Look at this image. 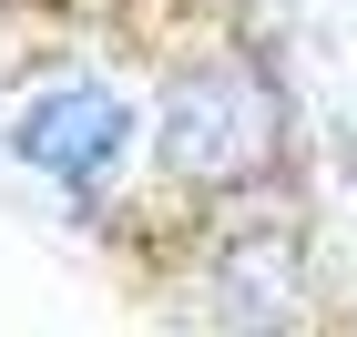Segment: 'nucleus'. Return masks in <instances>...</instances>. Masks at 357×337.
<instances>
[{"label": "nucleus", "instance_id": "1", "mask_svg": "<svg viewBox=\"0 0 357 337\" xmlns=\"http://www.w3.org/2000/svg\"><path fill=\"white\" fill-rule=\"evenodd\" d=\"M275 153V92L245 61H204L164 103V174L184 184H255Z\"/></svg>", "mask_w": 357, "mask_h": 337}, {"label": "nucleus", "instance_id": "3", "mask_svg": "<svg viewBox=\"0 0 357 337\" xmlns=\"http://www.w3.org/2000/svg\"><path fill=\"white\" fill-rule=\"evenodd\" d=\"M225 307L235 317H286L296 307V235H245V246H225Z\"/></svg>", "mask_w": 357, "mask_h": 337}, {"label": "nucleus", "instance_id": "2", "mask_svg": "<svg viewBox=\"0 0 357 337\" xmlns=\"http://www.w3.org/2000/svg\"><path fill=\"white\" fill-rule=\"evenodd\" d=\"M10 143H21V164L41 174V184L92 195V184L123 164V103H112L102 82H52V92H31V103H21Z\"/></svg>", "mask_w": 357, "mask_h": 337}]
</instances>
